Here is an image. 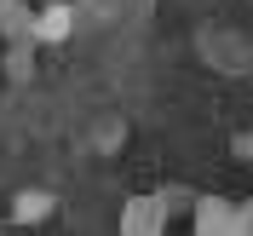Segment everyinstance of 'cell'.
Listing matches in <instances>:
<instances>
[{
    "mask_svg": "<svg viewBox=\"0 0 253 236\" xmlns=\"http://www.w3.org/2000/svg\"><path fill=\"white\" fill-rule=\"evenodd\" d=\"M29 35L46 41V47H52V41H69V35H75V6H63V0H58V6H41V12L29 17Z\"/></svg>",
    "mask_w": 253,
    "mask_h": 236,
    "instance_id": "obj_1",
    "label": "cell"
},
{
    "mask_svg": "<svg viewBox=\"0 0 253 236\" xmlns=\"http://www.w3.org/2000/svg\"><path fill=\"white\" fill-rule=\"evenodd\" d=\"M58 213V196L52 190H17L12 196V219L17 225H41V219H52Z\"/></svg>",
    "mask_w": 253,
    "mask_h": 236,
    "instance_id": "obj_2",
    "label": "cell"
},
{
    "mask_svg": "<svg viewBox=\"0 0 253 236\" xmlns=\"http://www.w3.org/2000/svg\"><path fill=\"white\" fill-rule=\"evenodd\" d=\"M121 236H161V202H150V207H126Z\"/></svg>",
    "mask_w": 253,
    "mask_h": 236,
    "instance_id": "obj_3",
    "label": "cell"
}]
</instances>
